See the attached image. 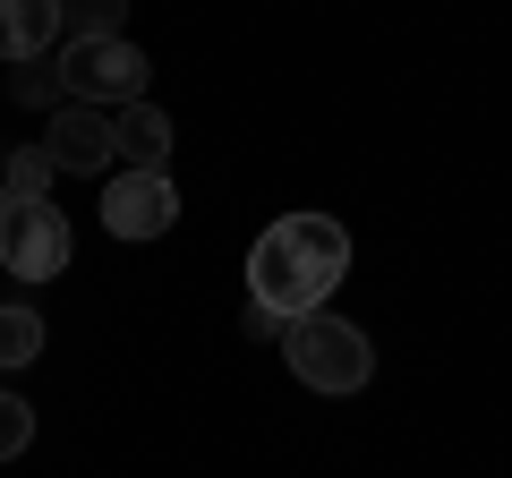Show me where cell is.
<instances>
[{
  "label": "cell",
  "mask_w": 512,
  "mask_h": 478,
  "mask_svg": "<svg viewBox=\"0 0 512 478\" xmlns=\"http://www.w3.org/2000/svg\"><path fill=\"white\" fill-rule=\"evenodd\" d=\"M342 274H350V231L333 214H282V222H265L256 248H248V299L274 308L282 325L308 316V308H325Z\"/></svg>",
  "instance_id": "cell-1"
},
{
  "label": "cell",
  "mask_w": 512,
  "mask_h": 478,
  "mask_svg": "<svg viewBox=\"0 0 512 478\" xmlns=\"http://www.w3.org/2000/svg\"><path fill=\"white\" fill-rule=\"evenodd\" d=\"M282 350H291L299 385H316V393H359L367 376H376V350H367V333L350 325V316H333V308L291 316V325H282Z\"/></svg>",
  "instance_id": "cell-2"
},
{
  "label": "cell",
  "mask_w": 512,
  "mask_h": 478,
  "mask_svg": "<svg viewBox=\"0 0 512 478\" xmlns=\"http://www.w3.org/2000/svg\"><path fill=\"white\" fill-rule=\"evenodd\" d=\"M146 52L128 35H69L60 43V94L69 103H94V111H128L146 103Z\"/></svg>",
  "instance_id": "cell-3"
},
{
  "label": "cell",
  "mask_w": 512,
  "mask_h": 478,
  "mask_svg": "<svg viewBox=\"0 0 512 478\" xmlns=\"http://www.w3.org/2000/svg\"><path fill=\"white\" fill-rule=\"evenodd\" d=\"M69 214H60L52 197H18L9 205V222H0V274L18 282H52L60 265H69Z\"/></svg>",
  "instance_id": "cell-4"
},
{
  "label": "cell",
  "mask_w": 512,
  "mask_h": 478,
  "mask_svg": "<svg viewBox=\"0 0 512 478\" xmlns=\"http://www.w3.org/2000/svg\"><path fill=\"white\" fill-rule=\"evenodd\" d=\"M171 222H180V188H171V171H111L103 188V231L111 239H163Z\"/></svg>",
  "instance_id": "cell-5"
},
{
  "label": "cell",
  "mask_w": 512,
  "mask_h": 478,
  "mask_svg": "<svg viewBox=\"0 0 512 478\" xmlns=\"http://www.w3.org/2000/svg\"><path fill=\"white\" fill-rule=\"evenodd\" d=\"M43 154H52L60 171H111V163H120V120L94 111V103H69V111H52Z\"/></svg>",
  "instance_id": "cell-6"
},
{
  "label": "cell",
  "mask_w": 512,
  "mask_h": 478,
  "mask_svg": "<svg viewBox=\"0 0 512 478\" xmlns=\"http://www.w3.org/2000/svg\"><path fill=\"white\" fill-rule=\"evenodd\" d=\"M60 43V0H0V60H43Z\"/></svg>",
  "instance_id": "cell-7"
},
{
  "label": "cell",
  "mask_w": 512,
  "mask_h": 478,
  "mask_svg": "<svg viewBox=\"0 0 512 478\" xmlns=\"http://www.w3.org/2000/svg\"><path fill=\"white\" fill-rule=\"evenodd\" d=\"M120 120V163L128 171H163L171 163V120L154 103H128V111H111Z\"/></svg>",
  "instance_id": "cell-8"
},
{
  "label": "cell",
  "mask_w": 512,
  "mask_h": 478,
  "mask_svg": "<svg viewBox=\"0 0 512 478\" xmlns=\"http://www.w3.org/2000/svg\"><path fill=\"white\" fill-rule=\"evenodd\" d=\"M43 350V316L35 308H0V368H26Z\"/></svg>",
  "instance_id": "cell-9"
},
{
  "label": "cell",
  "mask_w": 512,
  "mask_h": 478,
  "mask_svg": "<svg viewBox=\"0 0 512 478\" xmlns=\"http://www.w3.org/2000/svg\"><path fill=\"white\" fill-rule=\"evenodd\" d=\"M52 154L43 146H26V154H9V171H0V188H9V197H52Z\"/></svg>",
  "instance_id": "cell-10"
},
{
  "label": "cell",
  "mask_w": 512,
  "mask_h": 478,
  "mask_svg": "<svg viewBox=\"0 0 512 478\" xmlns=\"http://www.w3.org/2000/svg\"><path fill=\"white\" fill-rule=\"evenodd\" d=\"M120 9L128 0H60V26L69 35H120Z\"/></svg>",
  "instance_id": "cell-11"
},
{
  "label": "cell",
  "mask_w": 512,
  "mask_h": 478,
  "mask_svg": "<svg viewBox=\"0 0 512 478\" xmlns=\"http://www.w3.org/2000/svg\"><path fill=\"white\" fill-rule=\"evenodd\" d=\"M26 444H35V402H18V393H0V461H18Z\"/></svg>",
  "instance_id": "cell-12"
},
{
  "label": "cell",
  "mask_w": 512,
  "mask_h": 478,
  "mask_svg": "<svg viewBox=\"0 0 512 478\" xmlns=\"http://www.w3.org/2000/svg\"><path fill=\"white\" fill-rule=\"evenodd\" d=\"M9 205H18V197H9V188H0V222H9Z\"/></svg>",
  "instance_id": "cell-13"
}]
</instances>
